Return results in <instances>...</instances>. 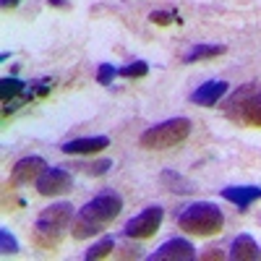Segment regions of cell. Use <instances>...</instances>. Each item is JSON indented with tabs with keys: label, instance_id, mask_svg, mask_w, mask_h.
<instances>
[{
	"label": "cell",
	"instance_id": "8",
	"mask_svg": "<svg viewBox=\"0 0 261 261\" xmlns=\"http://www.w3.org/2000/svg\"><path fill=\"white\" fill-rule=\"evenodd\" d=\"M47 170V162L42 160L39 154H29V157H21L13 170H11V180L8 186L16 188V186H29V183H37V178L42 175V172Z\"/></svg>",
	"mask_w": 261,
	"mask_h": 261
},
{
	"label": "cell",
	"instance_id": "10",
	"mask_svg": "<svg viewBox=\"0 0 261 261\" xmlns=\"http://www.w3.org/2000/svg\"><path fill=\"white\" fill-rule=\"evenodd\" d=\"M225 94H227V81H206L191 92V102L201 107H214Z\"/></svg>",
	"mask_w": 261,
	"mask_h": 261
},
{
	"label": "cell",
	"instance_id": "1",
	"mask_svg": "<svg viewBox=\"0 0 261 261\" xmlns=\"http://www.w3.org/2000/svg\"><path fill=\"white\" fill-rule=\"evenodd\" d=\"M123 209V196L118 191H102L97 193L92 201H86L71 222V232L76 241H84V238H94L102 230H107L113 225V220L120 214Z\"/></svg>",
	"mask_w": 261,
	"mask_h": 261
},
{
	"label": "cell",
	"instance_id": "20",
	"mask_svg": "<svg viewBox=\"0 0 261 261\" xmlns=\"http://www.w3.org/2000/svg\"><path fill=\"white\" fill-rule=\"evenodd\" d=\"M0 253H3V256H13V253H18V241L11 235L8 227H0Z\"/></svg>",
	"mask_w": 261,
	"mask_h": 261
},
{
	"label": "cell",
	"instance_id": "26",
	"mask_svg": "<svg viewBox=\"0 0 261 261\" xmlns=\"http://www.w3.org/2000/svg\"><path fill=\"white\" fill-rule=\"evenodd\" d=\"M50 6H58V8H68V3H65V0H50Z\"/></svg>",
	"mask_w": 261,
	"mask_h": 261
},
{
	"label": "cell",
	"instance_id": "6",
	"mask_svg": "<svg viewBox=\"0 0 261 261\" xmlns=\"http://www.w3.org/2000/svg\"><path fill=\"white\" fill-rule=\"evenodd\" d=\"M162 217H165V209H162L160 204H151V206H146L144 212L134 214V217H130V220L123 225V235L130 238V241H144V238H151V235L160 230Z\"/></svg>",
	"mask_w": 261,
	"mask_h": 261
},
{
	"label": "cell",
	"instance_id": "14",
	"mask_svg": "<svg viewBox=\"0 0 261 261\" xmlns=\"http://www.w3.org/2000/svg\"><path fill=\"white\" fill-rule=\"evenodd\" d=\"M225 53H227V47H225V45H193V47H188V50H186L183 63H186V65H191V63H199V60L220 58V55H225Z\"/></svg>",
	"mask_w": 261,
	"mask_h": 261
},
{
	"label": "cell",
	"instance_id": "17",
	"mask_svg": "<svg viewBox=\"0 0 261 261\" xmlns=\"http://www.w3.org/2000/svg\"><path fill=\"white\" fill-rule=\"evenodd\" d=\"M162 186L167 191H172V193H191L193 191L191 180H186L183 175H178V172H172V170H165L162 172Z\"/></svg>",
	"mask_w": 261,
	"mask_h": 261
},
{
	"label": "cell",
	"instance_id": "16",
	"mask_svg": "<svg viewBox=\"0 0 261 261\" xmlns=\"http://www.w3.org/2000/svg\"><path fill=\"white\" fill-rule=\"evenodd\" d=\"M76 172H84V175H92V178H99L105 172H110L113 167V160H94V162H73L71 165Z\"/></svg>",
	"mask_w": 261,
	"mask_h": 261
},
{
	"label": "cell",
	"instance_id": "3",
	"mask_svg": "<svg viewBox=\"0 0 261 261\" xmlns=\"http://www.w3.org/2000/svg\"><path fill=\"white\" fill-rule=\"evenodd\" d=\"M175 222L180 230H186L188 235H217L225 225V217H222V209L212 204V201H196V204H188L183 206L180 214H175Z\"/></svg>",
	"mask_w": 261,
	"mask_h": 261
},
{
	"label": "cell",
	"instance_id": "21",
	"mask_svg": "<svg viewBox=\"0 0 261 261\" xmlns=\"http://www.w3.org/2000/svg\"><path fill=\"white\" fill-rule=\"evenodd\" d=\"M149 21H151V24H157V27H167V24H172V21H178V24H180V16H178V11H151Z\"/></svg>",
	"mask_w": 261,
	"mask_h": 261
},
{
	"label": "cell",
	"instance_id": "4",
	"mask_svg": "<svg viewBox=\"0 0 261 261\" xmlns=\"http://www.w3.org/2000/svg\"><path fill=\"white\" fill-rule=\"evenodd\" d=\"M222 107H225V115L232 123H241L248 128H261V89L253 81L243 84L238 92H232Z\"/></svg>",
	"mask_w": 261,
	"mask_h": 261
},
{
	"label": "cell",
	"instance_id": "25",
	"mask_svg": "<svg viewBox=\"0 0 261 261\" xmlns=\"http://www.w3.org/2000/svg\"><path fill=\"white\" fill-rule=\"evenodd\" d=\"M0 6H3V8H16L18 0H0Z\"/></svg>",
	"mask_w": 261,
	"mask_h": 261
},
{
	"label": "cell",
	"instance_id": "19",
	"mask_svg": "<svg viewBox=\"0 0 261 261\" xmlns=\"http://www.w3.org/2000/svg\"><path fill=\"white\" fill-rule=\"evenodd\" d=\"M146 73H149V63L146 60H134V63L123 65V68H118V76H123V79H141Z\"/></svg>",
	"mask_w": 261,
	"mask_h": 261
},
{
	"label": "cell",
	"instance_id": "9",
	"mask_svg": "<svg viewBox=\"0 0 261 261\" xmlns=\"http://www.w3.org/2000/svg\"><path fill=\"white\" fill-rule=\"evenodd\" d=\"M199 253H196V248L186 241V238H170V241H165L157 251H151L146 258L149 261H191Z\"/></svg>",
	"mask_w": 261,
	"mask_h": 261
},
{
	"label": "cell",
	"instance_id": "11",
	"mask_svg": "<svg viewBox=\"0 0 261 261\" xmlns=\"http://www.w3.org/2000/svg\"><path fill=\"white\" fill-rule=\"evenodd\" d=\"M222 199L235 204L241 212H248V206L261 199V188H256V186H227V188H222Z\"/></svg>",
	"mask_w": 261,
	"mask_h": 261
},
{
	"label": "cell",
	"instance_id": "23",
	"mask_svg": "<svg viewBox=\"0 0 261 261\" xmlns=\"http://www.w3.org/2000/svg\"><path fill=\"white\" fill-rule=\"evenodd\" d=\"M227 253L222 251V248H206V251H201L199 253V258H204V261H222Z\"/></svg>",
	"mask_w": 261,
	"mask_h": 261
},
{
	"label": "cell",
	"instance_id": "24",
	"mask_svg": "<svg viewBox=\"0 0 261 261\" xmlns=\"http://www.w3.org/2000/svg\"><path fill=\"white\" fill-rule=\"evenodd\" d=\"M118 256H120V258H139L141 253H139V248H134V246H123Z\"/></svg>",
	"mask_w": 261,
	"mask_h": 261
},
{
	"label": "cell",
	"instance_id": "5",
	"mask_svg": "<svg viewBox=\"0 0 261 261\" xmlns=\"http://www.w3.org/2000/svg\"><path fill=\"white\" fill-rule=\"evenodd\" d=\"M188 136H191V120L188 118H170V120H162L157 125L146 128L139 136V146L146 151H165V149L183 144Z\"/></svg>",
	"mask_w": 261,
	"mask_h": 261
},
{
	"label": "cell",
	"instance_id": "12",
	"mask_svg": "<svg viewBox=\"0 0 261 261\" xmlns=\"http://www.w3.org/2000/svg\"><path fill=\"white\" fill-rule=\"evenodd\" d=\"M110 146V139L107 136H86V139H73V141H65L60 146L63 154H97V151Z\"/></svg>",
	"mask_w": 261,
	"mask_h": 261
},
{
	"label": "cell",
	"instance_id": "2",
	"mask_svg": "<svg viewBox=\"0 0 261 261\" xmlns=\"http://www.w3.org/2000/svg\"><path fill=\"white\" fill-rule=\"evenodd\" d=\"M73 222V204L68 201H58V204H50L47 209H42L37 222L32 227V243L42 251H50L55 246H60L65 230L71 227Z\"/></svg>",
	"mask_w": 261,
	"mask_h": 261
},
{
	"label": "cell",
	"instance_id": "15",
	"mask_svg": "<svg viewBox=\"0 0 261 261\" xmlns=\"http://www.w3.org/2000/svg\"><path fill=\"white\" fill-rule=\"evenodd\" d=\"M24 92H27V81H21L16 76H6L0 81V97H3V102H13L16 97H24Z\"/></svg>",
	"mask_w": 261,
	"mask_h": 261
},
{
	"label": "cell",
	"instance_id": "22",
	"mask_svg": "<svg viewBox=\"0 0 261 261\" xmlns=\"http://www.w3.org/2000/svg\"><path fill=\"white\" fill-rule=\"evenodd\" d=\"M115 76H118V68H115V65H110V63H99V68H97V84L107 86Z\"/></svg>",
	"mask_w": 261,
	"mask_h": 261
},
{
	"label": "cell",
	"instance_id": "18",
	"mask_svg": "<svg viewBox=\"0 0 261 261\" xmlns=\"http://www.w3.org/2000/svg\"><path fill=\"white\" fill-rule=\"evenodd\" d=\"M113 251H115V238H113V235H105L102 241H97V243H94V246H92L89 251L84 253V258H86V261H94V258H105V256H110Z\"/></svg>",
	"mask_w": 261,
	"mask_h": 261
},
{
	"label": "cell",
	"instance_id": "7",
	"mask_svg": "<svg viewBox=\"0 0 261 261\" xmlns=\"http://www.w3.org/2000/svg\"><path fill=\"white\" fill-rule=\"evenodd\" d=\"M73 188V175L63 167H47L37 178V193L39 196H60Z\"/></svg>",
	"mask_w": 261,
	"mask_h": 261
},
{
	"label": "cell",
	"instance_id": "13",
	"mask_svg": "<svg viewBox=\"0 0 261 261\" xmlns=\"http://www.w3.org/2000/svg\"><path fill=\"white\" fill-rule=\"evenodd\" d=\"M227 256L235 261H256V258H261V248L251 235H238V238H232Z\"/></svg>",
	"mask_w": 261,
	"mask_h": 261
}]
</instances>
